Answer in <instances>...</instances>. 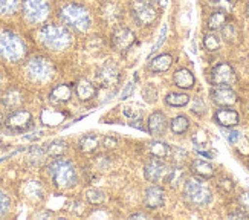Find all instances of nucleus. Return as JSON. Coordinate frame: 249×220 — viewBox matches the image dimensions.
<instances>
[{"mask_svg": "<svg viewBox=\"0 0 249 220\" xmlns=\"http://www.w3.org/2000/svg\"><path fill=\"white\" fill-rule=\"evenodd\" d=\"M48 173L57 190H71L78 183V174L73 164L63 156L55 158L48 165Z\"/></svg>", "mask_w": 249, "mask_h": 220, "instance_id": "f257e3e1", "label": "nucleus"}, {"mask_svg": "<svg viewBox=\"0 0 249 220\" xmlns=\"http://www.w3.org/2000/svg\"><path fill=\"white\" fill-rule=\"evenodd\" d=\"M38 41L43 48L53 52H60L68 49L72 45V34L68 26L48 23L41 26L38 31Z\"/></svg>", "mask_w": 249, "mask_h": 220, "instance_id": "f03ea898", "label": "nucleus"}, {"mask_svg": "<svg viewBox=\"0 0 249 220\" xmlns=\"http://www.w3.org/2000/svg\"><path fill=\"white\" fill-rule=\"evenodd\" d=\"M58 17L64 26L75 29L77 32H88L92 28L90 11L81 3H66L58 11Z\"/></svg>", "mask_w": 249, "mask_h": 220, "instance_id": "7ed1b4c3", "label": "nucleus"}, {"mask_svg": "<svg viewBox=\"0 0 249 220\" xmlns=\"http://www.w3.org/2000/svg\"><path fill=\"white\" fill-rule=\"evenodd\" d=\"M26 57V45L23 38L13 31L0 32V58L8 63H20Z\"/></svg>", "mask_w": 249, "mask_h": 220, "instance_id": "20e7f679", "label": "nucleus"}, {"mask_svg": "<svg viewBox=\"0 0 249 220\" xmlns=\"http://www.w3.org/2000/svg\"><path fill=\"white\" fill-rule=\"evenodd\" d=\"M26 76L34 83H48L55 72V68L49 58L43 57V55H34L26 61L25 66Z\"/></svg>", "mask_w": 249, "mask_h": 220, "instance_id": "39448f33", "label": "nucleus"}, {"mask_svg": "<svg viewBox=\"0 0 249 220\" xmlns=\"http://www.w3.org/2000/svg\"><path fill=\"white\" fill-rule=\"evenodd\" d=\"M155 0H133L130 6L133 20L139 26H150L158 18V8Z\"/></svg>", "mask_w": 249, "mask_h": 220, "instance_id": "423d86ee", "label": "nucleus"}, {"mask_svg": "<svg viewBox=\"0 0 249 220\" xmlns=\"http://www.w3.org/2000/svg\"><path fill=\"white\" fill-rule=\"evenodd\" d=\"M23 17L31 25H40L51 16L49 0H21Z\"/></svg>", "mask_w": 249, "mask_h": 220, "instance_id": "0eeeda50", "label": "nucleus"}, {"mask_svg": "<svg viewBox=\"0 0 249 220\" xmlns=\"http://www.w3.org/2000/svg\"><path fill=\"white\" fill-rule=\"evenodd\" d=\"M183 194H185V197L194 206H200V208L207 206L213 199L211 190L202 181L197 179L187 181L185 188H183Z\"/></svg>", "mask_w": 249, "mask_h": 220, "instance_id": "6e6552de", "label": "nucleus"}, {"mask_svg": "<svg viewBox=\"0 0 249 220\" xmlns=\"http://www.w3.org/2000/svg\"><path fill=\"white\" fill-rule=\"evenodd\" d=\"M34 126V116L25 109H17L5 119V127L13 133H25Z\"/></svg>", "mask_w": 249, "mask_h": 220, "instance_id": "1a4fd4ad", "label": "nucleus"}, {"mask_svg": "<svg viewBox=\"0 0 249 220\" xmlns=\"http://www.w3.org/2000/svg\"><path fill=\"white\" fill-rule=\"evenodd\" d=\"M98 16L106 26H115L123 18V8L113 0H104L98 9Z\"/></svg>", "mask_w": 249, "mask_h": 220, "instance_id": "9d476101", "label": "nucleus"}, {"mask_svg": "<svg viewBox=\"0 0 249 220\" xmlns=\"http://www.w3.org/2000/svg\"><path fill=\"white\" fill-rule=\"evenodd\" d=\"M120 78H121V72L113 61H107L106 64H103L98 73H96V81H98L101 87H106V89L116 86L120 83Z\"/></svg>", "mask_w": 249, "mask_h": 220, "instance_id": "9b49d317", "label": "nucleus"}, {"mask_svg": "<svg viewBox=\"0 0 249 220\" xmlns=\"http://www.w3.org/2000/svg\"><path fill=\"white\" fill-rule=\"evenodd\" d=\"M135 40V32L130 28H118L116 31H113L110 43L116 52H125L133 46Z\"/></svg>", "mask_w": 249, "mask_h": 220, "instance_id": "f8f14e48", "label": "nucleus"}, {"mask_svg": "<svg viewBox=\"0 0 249 220\" xmlns=\"http://www.w3.org/2000/svg\"><path fill=\"white\" fill-rule=\"evenodd\" d=\"M235 81V72L228 63L215 64L211 71V83L214 86H231Z\"/></svg>", "mask_w": 249, "mask_h": 220, "instance_id": "ddd939ff", "label": "nucleus"}, {"mask_svg": "<svg viewBox=\"0 0 249 220\" xmlns=\"http://www.w3.org/2000/svg\"><path fill=\"white\" fill-rule=\"evenodd\" d=\"M211 100L220 107H230L237 103V95L228 86H217L211 91Z\"/></svg>", "mask_w": 249, "mask_h": 220, "instance_id": "4468645a", "label": "nucleus"}, {"mask_svg": "<svg viewBox=\"0 0 249 220\" xmlns=\"http://www.w3.org/2000/svg\"><path fill=\"white\" fill-rule=\"evenodd\" d=\"M165 170H167V165L165 162L162 161L160 158H151L144 167V176L145 179L150 181V182H158L162 176L165 174Z\"/></svg>", "mask_w": 249, "mask_h": 220, "instance_id": "2eb2a0df", "label": "nucleus"}, {"mask_svg": "<svg viewBox=\"0 0 249 220\" xmlns=\"http://www.w3.org/2000/svg\"><path fill=\"white\" fill-rule=\"evenodd\" d=\"M214 121L217 123L220 127H226V128H232L239 124L240 121V116L239 113L235 112V110L230 109V107H223V109H219L215 110L214 113Z\"/></svg>", "mask_w": 249, "mask_h": 220, "instance_id": "dca6fc26", "label": "nucleus"}, {"mask_svg": "<svg viewBox=\"0 0 249 220\" xmlns=\"http://www.w3.org/2000/svg\"><path fill=\"white\" fill-rule=\"evenodd\" d=\"M167 127H168V121H167V116L162 112H153L150 115L148 123H147V130L150 135L162 136L165 133Z\"/></svg>", "mask_w": 249, "mask_h": 220, "instance_id": "f3484780", "label": "nucleus"}, {"mask_svg": "<svg viewBox=\"0 0 249 220\" xmlns=\"http://www.w3.org/2000/svg\"><path fill=\"white\" fill-rule=\"evenodd\" d=\"M144 202H145V206L150 208V210H158V208L164 206V203H165L164 190L158 185L150 186V188H147V191H145Z\"/></svg>", "mask_w": 249, "mask_h": 220, "instance_id": "a211bd4d", "label": "nucleus"}, {"mask_svg": "<svg viewBox=\"0 0 249 220\" xmlns=\"http://www.w3.org/2000/svg\"><path fill=\"white\" fill-rule=\"evenodd\" d=\"M72 98V86L71 84H58L49 93V100L53 104H66Z\"/></svg>", "mask_w": 249, "mask_h": 220, "instance_id": "6ab92c4d", "label": "nucleus"}, {"mask_svg": "<svg viewBox=\"0 0 249 220\" xmlns=\"http://www.w3.org/2000/svg\"><path fill=\"white\" fill-rule=\"evenodd\" d=\"M75 93H77V98L80 101L86 103V101H90L92 98L95 96L96 93V89L92 81L86 80V78H81L77 86H75Z\"/></svg>", "mask_w": 249, "mask_h": 220, "instance_id": "aec40b11", "label": "nucleus"}, {"mask_svg": "<svg viewBox=\"0 0 249 220\" xmlns=\"http://www.w3.org/2000/svg\"><path fill=\"white\" fill-rule=\"evenodd\" d=\"M173 81H175V84L179 87V89H193L194 83H196V80H194V75L191 71L182 68V69H178L175 72V75H173Z\"/></svg>", "mask_w": 249, "mask_h": 220, "instance_id": "412c9836", "label": "nucleus"}, {"mask_svg": "<svg viewBox=\"0 0 249 220\" xmlns=\"http://www.w3.org/2000/svg\"><path fill=\"white\" fill-rule=\"evenodd\" d=\"M191 171L202 179H211L215 173L213 164H210L208 161H203V159H194L191 162Z\"/></svg>", "mask_w": 249, "mask_h": 220, "instance_id": "4be33fe9", "label": "nucleus"}, {"mask_svg": "<svg viewBox=\"0 0 249 220\" xmlns=\"http://www.w3.org/2000/svg\"><path fill=\"white\" fill-rule=\"evenodd\" d=\"M173 64V57L170 54H159L158 57H155L150 61L148 69L155 73H160V72H167Z\"/></svg>", "mask_w": 249, "mask_h": 220, "instance_id": "5701e85b", "label": "nucleus"}, {"mask_svg": "<svg viewBox=\"0 0 249 220\" xmlns=\"http://www.w3.org/2000/svg\"><path fill=\"white\" fill-rule=\"evenodd\" d=\"M21 103H23V93L17 87H9L2 96V104L6 109H17Z\"/></svg>", "mask_w": 249, "mask_h": 220, "instance_id": "b1692460", "label": "nucleus"}, {"mask_svg": "<svg viewBox=\"0 0 249 220\" xmlns=\"http://www.w3.org/2000/svg\"><path fill=\"white\" fill-rule=\"evenodd\" d=\"M148 151L151 156L155 158H168L171 155V147L168 144H165V142H160V141H153L148 144Z\"/></svg>", "mask_w": 249, "mask_h": 220, "instance_id": "393cba45", "label": "nucleus"}, {"mask_svg": "<svg viewBox=\"0 0 249 220\" xmlns=\"http://www.w3.org/2000/svg\"><path fill=\"white\" fill-rule=\"evenodd\" d=\"M228 21V16H226V11L223 9H217L214 11V13L210 16L208 18V28L211 31H217V29H222V26Z\"/></svg>", "mask_w": 249, "mask_h": 220, "instance_id": "a878e982", "label": "nucleus"}, {"mask_svg": "<svg viewBox=\"0 0 249 220\" xmlns=\"http://www.w3.org/2000/svg\"><path fill=\"white\" fill-rule=\"evenodd\" d=\"M68 150V144L61 139H57V141H52L51 144H48L45 147V153L48 156H52V158H58V156H63L64 153Z\"/></svg>", "mask_w": 249, "mask_h": 220, "instance_id": "bb28decb", "label": "nucleus"}, {"mask_svg": "<svg viewBox=\"0 0 249 220\" xmlns=\"http://www.w3.org/2000/svg\"><path fill=\"white\" fill-rule=\"evenodd\" d=\"M98 136L96 135H86L78 141V150L81 153H92L98 147Z\"/></svg>", "mask_w": 249, "mask_h": 220, "instance_id": "cd10ccee", "label": "nucleus"}, {"mask_svg": "<svg viewBox=\"0 0 249 220\" xmlns=\"http://www.w3.org/2000/svg\"><path fill=\"white\" fill-rule=\"evenodd\" d=\"M188 127H190V121L187 116H183V115L175 116L170 123V128L175 135H183L188 130Z\"/></svg>", "mask_w": 249, "mask_h": 220, "instance_id": "c85d7f7f", "label": "nucleus"}, {"mask_svg": "<svg viewBox=\"0 0 249 220\" xmlns=\"http://www.w3.org/2000/svg\"><path fill=\"white\" fill-rule=\"evenodd\" d=\"M190 103V96L185 93L179 92H171L165 96V104L170 107H183Z\"/></svg>", "mask_w": 249, "mask_h": 220, "instance_id": "c756f323", "label": "nucleus"}, {"mask_svg": "<svg viewBox=\"0 0 249 220\" xmlns=\"http://www.w3.org/2000/svg\"><path fill=\"white\" fill-rule=\"evenodd\" d=\"M21 6V0H0V16H13Z\"/></svg>", "mask_w": 249, "mask_h": 220, "instance_id": "7c9ffc66", "label": "nucleus"}, {"mask_svg": "<svg viewBox=\"0 0 249 220\" xmlns=\"http://www.w3.org/2000/svg\"><path fill=\"white\" fill-rule=\"evenodd\" d=\"M86 199H88L89 203L98 206V205H103L106 201H107V194L98 188H90L86 191Z\"/></svg>", "mask_w": 249, "mask_h": 220, "instance_id": "2f4dec72", "label": "nucleus"}, {"mask_svg": "<svg viewBox=\"0 0 249 220\" xmlns=\"http://www.w3.org/2000/svg\"><path fill=\"white\" fill-rule=\"evenodd\" d=\"M203 46L210 52H215L220 48V37L215 32H210L203 37Z\"/></svg>", "mask_w": 249, "mask_h": 220, "instance_id": "473e14b6", "label": "nucleus"}, {"mask_svg": "<svg viewBox=\"0 0 249 220\" xmlns=\"http://www.w3.org/2000/svg\"><path fill=\"white\" fill-rule=\"evenodd\" d=\"M63 118H64V115L60 113V112H57V110H45V112H43V115H41L43 123H46L49 126L61 123Z\"/></svg>", "mask_w": 249, "mask_h": 220, "instance_id": "72a5a7b5", "label": "nucleus"}, {"mask_svg": "<svg viewBox=\"0 0 249 220\" xmlns=\"http://www.w3.org/2000/svg\"><path fill=\"white\" fill-rule=\"evenodd\" d=\"M237 36H239V32L232 23H225L222 26V37L228 43H234L237 40Z\"/></svg>", "mask_w": 249, "mask_h": 220, "instance_id": "f704fd0d", "label": "nucleus"}, {"mask_svg": "<svg viewBox=\"0 0 249 220\" xmlns=\"http://www.w3.org/2000/svg\"><path fill=\"white\" fill-rule=\"evenodd\" d=\"M25 193L31 199H41L43 197V188L40 186L38 182H29L25 188Z\"/></svg>", "mask_w": 249, "mask_h": 220, "instance_id": "c9c22d12", "label": "nucleus"}, {"mask_svg": "<svg viewBox=\"0 0 249 220\" xmlns=\"http://www.w3.org/2000/svg\"><path fill=\"white\" fill-rule=\"evenodd\" d=\"M167 32H168V28H167V25H164V26H162V29H160V34H159L156 43L153 45V48H151V52H150V55H148V58H150V57H153L155 52H158L159 48H160L162 45H164V41H165V38H167Z\"/></svg>", "mask_w": 249, "mask_h": 220, "instance_id": "e433bc0d", "label": "nucleus"}, {"mask_svg": "<svg viewBox=\"0 0 249 220\" xmlns=\"http://www.w3.org/2000/svg\"><path fill=\"white\" fill-rule=\"evenodd\" d=\"M193 142H194V146H196V148H202L208 144V135H207V131H203V130H197L196 133H194L193 136Z\"/></svg>", "mask_w": 249, "mask_h": 220, "instance_id": "4c0bfd02", "label": "nucleus"}, {"mask_svg": "<svg viewBox=\"0 0 249 220\" xmlns=\"http://www.w3.org/2000/svg\"><path fill=\"white\" fill-rule=\"evenodd\" d=\"M11 208V199L9 196L6 193H3L2 190H0V217H3L8 214Z\"/></svg>", "mask_w": 249, "mask_h": 220, "instance_id": "58836bf2", "label": "nucleus"}, {"mask_svg": "<svg viewBox=\"0 0 249 220\" xmlns=\"http://www.w3.org/2000/svg\"><path fill=\"white\" fill-rule=\"evenodd\" d=\"M142 95H144V100L147 103H155L156 101V98H158V91H156V87L155 86H151L148 84L145 89L142 91Z\"/></svg>", "mask_w": 249, "mask_h": 220, "instance_id": "ea45409f", "label": "nucleus"}, {"mask_svg": "<svg viewBox=\"0 0 249 220\" xmlns=\"http://www.w3.org/2000/svg\"><path fill=\"white\" fill-rule=\"evenodd\" d=\"M219 188L223 191V193H231L234 190V182L228 178H223L219 181Z\"/></svg>", "mask_w": 249, "mask_h": 220, "instance_id": "a19ab883", "label": "nucleus"}, {"mask_svg": "<svg viewBox=\"0 0 249 220\" xmlns=\"http://www.w3.org/2000/svg\"><path fill=\"white\" fill-rule=\"evenodd\" d=\"M118 147V139L113 136H106L103 139V148L104 150H115Z\"/></svg>", "mask_w": 249, "mask_h": 220, "instance_id": "79ce46f5", "label": "nucleus"}, {"mask_svg": "<svg viewBox=\"0 0 249 220\" xmlns=\"http://www.w3.org/2000/svg\"><path fill=\"white\" fill-rule=\"evenodd\" d=\"M225 138L228 139L230 144H237V141L242 138V133L237 130H228V131H225Z\"/></svg>", "mask_w": 249, "mask_h": 220, "instance_id": "37998d69", "label": "nucleus"}, {"mask_svg": "<svg viewBox=\"0 0 249 220\" xmlns=\"http://www.w3.org/2000/svg\"><path fill=\"white\" fill-rule=\"evenodd\" d=\"M193 113H196V115H203L205 113V104L203 101L200 100V98H196L194 100V104H193Z\"/></svg>", "mask_w": 249, "mask_h": 220, "instance_id": "c03bdc74", "label": "nucleus"}, {"mask_svg": "<svg viewBox=\"0 0 249 220\" xmlns=\"http://www.w3.org/2000/svg\"><path fill=\"white\" fill-rule=\"evenodd\" d=\"M179 178H180V170H173L165 176V182L167 183H176Z\"/></svg>", "mask_w": 249, "mask_h": 220, "instance_id": "a18cd8bd", "label": "nucleus"}, {"mask_svg": "<svg viewBox=\"0 0 249 220\" xmlns=\"http://www.w3.org/2000/svg\"><path fill=\"white\" fill-rule=\"evenodd\" d=\"M128 126L130 127H135V128H138V130H145V126H144V121H142V118H135V119H130L128 121Z\"/></svg>", "mask_w": 249, "mask_h": 220, "instance_id": "49530a36", "label": "nucleus"}, {"mask_svg": "<svg viewBox=\"0 0 249 220\" xmlns=\"http://www.w3.org/2000/svg\"><path fill=\"white\" fill-rule=\"evenodd\" d=\"M239 202H240V206L243 208V210H248L249 211V191H245L239 197Z\"/></svg>", "mask_w": 249, "mask_h": 220, "instance_id": "de8ad7c7", "label": "nucleus"}, {"mask_svg": "<svg viewBox=\"0 0 249 220\" xmlns=\"http://www.w3.org/2000/svg\"><path fill=\"white\" fill-rule=\"evenodd\" d=\"M133 89H135V84H133V83L127 84V86H125V89H124V92H123V95H121L123 100L128 98V95H132V93H133Z\"/></svg>", "mask_w": 249, "mask_h": 220, "instance_id": "09e8293b", "label": "nucleus"}, {"mask_svg": "<svg viewBox=\"0 0 249 220\" xmlns=\"http://www.w3.org/2000/svg\"><path fill=\"white\" fill-rule=\"evenodd\" d=\"M230 219H248V214L245 211H235V213H231L228 214Z\"/></svg>", "mask_w": 249, "mask_h": 220, "instance_id": "8fccbe9b", "label": "nucleus"}, {"mask_svg": "<svg viewBox=\"0 0 249 220\" xmlns=\"http://www.w3.org/2000/svg\"><path fill=\"white\" fill-rule=\"evenodd\" d=\"M155 2H156L160 8H164V6H167V2H168V0H155Z\"/></svg>", "mask_w": 249, "mask_h": 220, "instance_id": "3c124183", "label": "nucleus"}, {"mask_svg": "<svg viewBox=\"0 0 249 220\" xmlns=\"http://www.w3.org/2000/svg\"><path fill=\"white\" fill-rule=\"evenodd\" d=\"M147 216L145 214H141V213H138V214H132L130 216V219H145Z\"/></svg>", "mask_w": 249, "mask_h": 220, "instance_id": "603ef678", "label": "nucleus"}, {"mask_svg": "<svg viewBox=\"0 0 249 220\" xmlns=\"http://www.w3.org/2000/svg\"><path fill=\"white\" fill-rule=\"evenodd\" d=\"M5 124V118H3V113L0 112V127H2Z\"/></svg>", "mask_w": 249, "mask_h": 220, "instance_id": "864d4df0", "label": "nucleus"}, {"mask_svg": "<svg viewBox=\"0 0 249 220\" xmlns=\"http://www.w3.org/2000/svg\"><path fill=\"white\" fill-rule=\"evenodd\" d=\"M246 16H248V17H249V5H248V6H246Z\"/></svg>", "mask_w": 249, "mask_h": 220, "instance_id": "5fc2aeb1", "label": "nucleus"}, {"mask_svg": "<svg viewBox=\"0 0 249 220\" xmlns=\"http://www.w3.org/2000/svg\"><path fill=\"white\" fill-rule=\"evenodd\" d=\"M0 86H2V78H0Z\"/></svg>", "mask_w": 249, "mask_h": 220, "instance_id": "6e6d98bb", "label": "nucleus"}]
</instances>
